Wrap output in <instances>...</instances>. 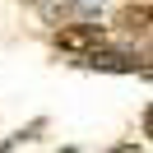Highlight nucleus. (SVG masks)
<instances>
[{"instance_id":"obj_2","label":"nucleus","mask_w":153,"mask_h":153,"mask_svg":"<svg viewBox=\"0 0 153 153\" xmlns=\"http://www.w3.org/2000/svg\"><path fill=\"white\" fill-rule=\"evenodd\" d=\"M84 65L88 70H116V74H134V70H139V74H149V65H144V60H134L130 51H88L84 56Z\"/></svg>"},{"instance_id":"obj_1","label":"nucleus","mask_w":153,"mask_h":153,"mask_svg":"<svg viewBox=\"0 0 153 153\" xmlns=\"http://www.w3.org/2000/svg\"><path fill=\"white\" fill-rule=\"evenodd\" d=\"M60 51H74V56H88V51L102 47V23H70V28L56 33Z\"/></svg>"},{"instance_id":"obj_4","label":"nucleus","mask_w":153,"mask_h":153,"mask_svg":"<svg viewBox=\"0 0 153 153\" xmlns=\"http://www.w3.org/2000/svg\"><path fill=\"white\" fill-rule=\"evenodd\" d=\"M74 5V14H84V23H93V14L102 10V0H70Z\"/></svg>"},{"instance_id":"obj_5","label":"nucleus","mask_w":153,"mask_h":153,"mask_svg":"<svg viewBox=\"0 0 153 153\" xmlns=\"http://www.w3.org/2000/svg\"><path fill=\"white\" fill-rule=\"evenodd\" d=\"M111 153H139V149H134V144H125V149H111Z\"/></svg>"},{"instance_id":"obj_6","label":"nucleus","mask_w":153,"mask_h":153,"mask_svg":"<svg viewBox=\"0 0 153 153\" xmlns=\"http://www.w3.org/2000/svg\"><path fill=\"white\" fill-rule=\"evenodd\" d=\"M60 153H79V149H60Z\"/></svg>"},{"instance_id":"obj_3","label":"nucleus","mask_w":153,"mask_h":153,"mask_svg":"<svg viewBox=\"0 0 153 153\" xmlns=\"http://www.w3.org/2000/svg\"><path fill=\"white\" fill-rule=\"evenodd\" d=\"M121 28H125V33H149V10H144V5L121 10Z\"/></svg>"}]
</instances>
